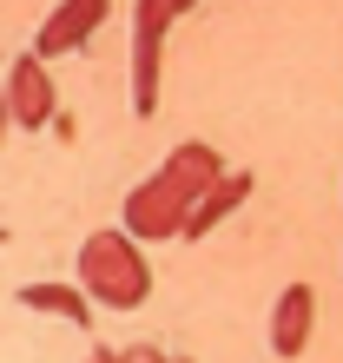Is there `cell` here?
<instances>
[{
    "label": "cell",
    "mask_w": 343,
    "mask_h": 363,
    "mask_svg": "<svg viewBox=\"0 0 343 363\" xmlns=\"http://www.w3.org/2000/svg\"><path fill=\"white\" fill-rule=\"evenodd\" d=\"M79 284L93 304L106 311H139L145 297H152V264H145V251L133 231H93V238L79 245Z\"/></svg>",
    "instance_id": "1"
},
{
    "label": "cell",
    "mask_w": 343,
    "mask_h": 363,
    "mask_svg": "<svg viewBox=\"0 0 343 363\" xmlns=\"http://www.w3.org/2000/svg\"><path fill=\"white\" fill-rule=\"evenodd\" d=\"M198 0H133V113H159V67H165V33L172 20L191 13Z\"/></svg>",
    "instance_id": "2"
},
{
    "label": "cell",
    "mask_w": 343,
    "mask_h": 363,
    "mask_svg": "<svg viewBox=\"0 0 343 363\" xmlns=\"http://www.w3.org/2000/svg\"><path fill=\"white\" fill-rule=\"evenodd\" d=\"M191 199H198V191L191 185H179L159 165L152 179H139L133 191H125V231H133L139 245H165V238H179L185 231V211H191Z\"/></svg>",
    "instance_id": "3"
},
{
    "label": "cell",
    "mask_w": 343,
    "mask_h": 363,
    "mask_svg": "<svg viewBox=\"0 0 343 363\" xmlns=\"http://www.w3.org/2000/svg\"><path fill=\"white\" fill-rule=\"evenodd\" d=\"M7 106H13L20 133H40V125L60 119V86H53V73H47L40 53H20L13 67H7Z\"/></svg>",
    "instance_id": "4"
},
{
    "label": "cell",
    "mask_w": 343,
    "mask_h": 363,
    "mask_svg": "<svg viewBox=\"0 0 343 363\" xmlns=\"http://www.w3.org/2000/svg\"><path fill=\"white\" fill-rule=\"evenodd\" d=\"M106 13H113V0H60V7L40 20L33 53H40V60H67V53H79L86 40L106 27Z\"/></svg>",
    "instance_id": "5"
},
{
    "label": "cell",
    "mask_w": 343,
    "mask_h": 363,
    "mask_svg": "<svg viewBox=\"0 0 343 363\" xmlns=\"http://www.w3.org/2000/svg\"><path fill=\"white\" fill-rule=\"evenodd\" d=\"M317 330V291L310 284H284L271 304V357H304Z\"/></svg>",
    "instance_id": "6"
},
{
    "label": "cell",
    "mask_w": 343,
    "mask_h": 363,
    "mask_svg": "<svg viewBox=\"0 0 343 363\" xmlns=\"http://www.w3.org/2000/svg\"><path fill=\"white\" fill-rule=\"evenodd\" d=\"M251 199V172H225L218 185H205L198 199H191V211H185V231L179 238H211V225H225L231 211H238Z\"/></svg>",
    "instance_id": "7"
},
{
    "label": "cell",
    "mask_w": 343,
    "mask_h": 363,
    "mask_svg": "<svg viewBox=\"0 0 343 363\" xmlns=\"http://www.w3.org/2000/svg\"><path fill=\"white\" fill-rule=\"evenodd\" d=\"M20 304L27 311H47V317H67L73 330L93 324V297H86V284H60V277H40V284H20Z\"/></svg>",
    "instance_id": "8"
},
{
    "label": "cell",
    "mask_w": 343,
    "mask_h": 363,
    "mask_svg": "<svg viewBox=\"0 0 343 363\" xmlns=\"http://www.w3.org/2000/svg\"><path fill=\"white\" fill-rule=\"evenodd\" d=\"M165 172L179 179V185H191V191H205V185H218L231 165L218 159V145H205V139H185V145H172L165 152Z\"/></svg>",
    "instance_id": "9"
},
{
    "label": "cell",
    "mask_w": 343,
    "mask_h": 363,
    "mask_svg": "<svg viewBox=\"0 0 343 363\" xmlns=\"http://www.w3.org/2000/svg\"><path fill=\"white\" fill-rule=\"evenodd\" d=\"M113 363H165V350H152V344H133V350H113Z\"/></svg>",
    "instance_id": "10"
},
{
    "label": "cell",
    "mask_w": 343,
    "mask_h": 363,
    "mask_svg": "<svg viewBox=\"0 0 343 363\" xmlns=\"http://www.w3.org/2000/svg\"><path fill=\"white\" fill-rule=\"evenodd\" d=\"M7 133H13V106H7V73H0V145H7Z\"/></svg>",
    "instance_id": "11"
},
{
    "label": "cell",
    "mask_w": 343,
    "mask_h": 363,
    "mask_svg": "<svg viewBox=\"0 0 343 363\" xmlns=\"http://www.w3.org/2000/svg\"><path fill=\"white\" fill-rule=\"evenodd\" d=\"M86 363H113V350H93V357H86Z\"/></svg>",
    "instance_id": "12"
},
{
    "label": "cell",
    "mask_w": 343,
    "mask_h": 363,
    "mask_svg": "<svg viewBox=\"0 0 343 363\" xmlns=\"http://www.w3.org/2000/svg\"><path fill=\"white\" fill-rule=\"evenodd\" d=\"M165 363H191V357H165Z\"/></svg>",
    "instance_id": "13"
}]
</instances>
